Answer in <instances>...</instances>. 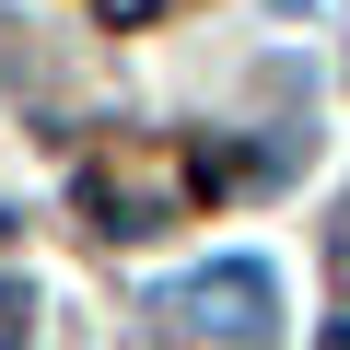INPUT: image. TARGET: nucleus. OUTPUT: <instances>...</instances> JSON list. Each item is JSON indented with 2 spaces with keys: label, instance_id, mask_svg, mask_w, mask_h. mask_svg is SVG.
I'll use <instances>...</instances> for the list:
<instances>
[{
  "label": "nucleus",
  "instance_id": "obj_1",
  "mask_svg": "<svg viewBox=\"0 0 350 350\" xmlns=\"http://www.w3.org/2000/svg\"><path fill=\"white\" fill-rule=\"evenodd\" d=\"M187 315H199V327H234L245 350H269V315H280V280H269L257 257H222V269H199V280H187Z\"/></svg>",
  "mask_w": 350,
  "mask_h": 350
},
{
  "label": "nucleus",
  "instance_id": "obj_2",
  "mask_svg": "<svg viewBox=\"0 0 350 350\" xmlns=\"http://www.w3.org/2000/svg\"><path fill=\"white\" fill-rule=\"evenodd\" d=\"M163 12V0H105V24H152Z\"/></svg>",
  "mask_w": 350,
  "mask_h": 350
},
{
  "label": "nucleus",
  "instance_id": "obj_3",
  "mask_svg": "<svg viewBox=\"0 0 350 350\" xmlns=\"http://www.w3.org/2000/svg\"><path fill=\"white\" fill-rule=\"evenodd\" d=\"M315 350H350V327H327V338H315Z\"/></svg>",
  "mask_w": 350,
  "mask_h": 350
}]
</instances>
